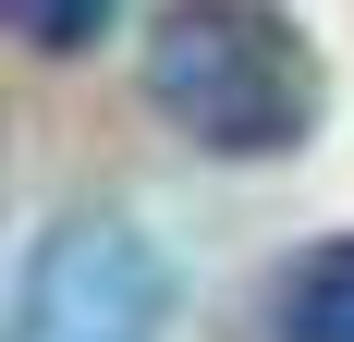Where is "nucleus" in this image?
Here are the masks:
<instances>
[{"mask_svg": "<svg viewBox=\"0 0 354 342\" xmlns=\"http://www.w3.org/2000/svg\"><path fill=\"white\" fill-rule=\"evenodd\" d=\"M171 330V257L135 220H62L37 233L25 281H12V342H159Z\"/></svg>", "mask_w": 354, "mask_h": 342, "instance_id": "nucleus-2", "label": "nucleus"}, {"mask_svg": "<svg viewBox=\"0 0 354 342\" xmlns=\"http://www.w3.org/2000/svg\"><path fill=\"white\" fill-rule=\"evenodd\" d=\"M110 12L122 0H12V25H25V49H98Z\"/></svg>", "mask_w": 354, "mask_h": 342, "instance_id": "nucleus-4", "label": "nucleus"}, {"mask_svg": "<svg viewBox=\"0 0 354 342\" xmlns=\"http://www.w3.org/2000/svg\"><path fill=\"white\" fill-rule=\"evenodd\" d=\"M281 342H354V233L342 244H306L281 269V306H269Z\"/></svg>", "mask_w": 354, "mask_h": 342, "instance_id": "nucleus-3", "label": "nucleus"}, {"mask_svg": "<svg viewBox=\"0 0 354 342\" xmlns=\"http://www.w3.org/2000/svg\"><path fill=\"white\" fill-rule=\"evenodd\" d=\"M147 98L208 159H281L318 135L330 73L306 49V25H281L269 0H171L147 25Z\"/></svg>", "mask_w": 354, "mask_h": 342, "instance_id": "nucleus-1", "label": "nucleus"}]
</instances>
